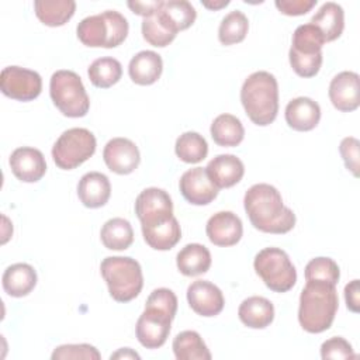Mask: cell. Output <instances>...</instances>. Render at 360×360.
I'll use <instances>...</instances> for the list:
<instances>
[{"mask_svg":"<svg viewBox=\"0 0 360 360\" xmlns=\"http://www.w3.org/2000/svg\"><path fill=\"white\" fill-rule=\"evenodd\" d=\"M340 278V270L338 263L330 257H315L305 266L307 281H325L336 285Z\"/></svg>","mask_w":360,"mask_h":360,"instance_id":"d590c367","label":"cell"},{"mask_svg":"<svg viewBox=\"0 0 360 360\" xmlns=\"http://www.w3.org/2000/svg\"><path fill=\"white\" fill-rule=\"evenodd\" d=\"M205 170L218 188H229L238 184L245 174L243 162L231 153L215 156L208 162Z\"/></svg>","mask_w":360,"mask_h":360,"instance_id":"ac0fdd59","label":"cell"},{"mask_svg":"<svg viewBox=\"0 0 360 360\" xmlns=\"http://www.w3.org/2000/svg\"><path fill=\"white\" fill-rule=\"evenodd\" d=\"M329 98L342 112L354 111L360 105V77L356 72L338 73L329 84Z\"/></svg>","mask_w":360,"mask_h":360,"instance_id":"2e32d148","label":"cell"},{"mask_svg":"<svg viewBox=\"0 0 360 360\" xmlns=\"http://www.w3.org/2000/svg\"><path fill=\"white\" fill-rule=\"evenodd\" d=\"M1 93L13 100L31 101L41 94L42 79L38 72L20 66H7L0 76Z\"/></svg>","mask_w":360,"mask_h":360,"instance_id":"9c48e42d","label":"cell"},{"mask_svg":"<svg viewBox=\"0 0 360 360\" xmlns=\"http://www.w3.org/2000/svg\"><path fill=\"white\" fill-rule=\"evenodd\" d=\"M205 233L211 243L221 248L236 245L243 235L240 218L232 211H219L210 217L205 225Z\"/></svg>","mask_w":360,"mask_h":360,"instance_id":"9a60e30c","label":"cell"},{"mask_svg":"<svg viewBox=\"0 0 360 360\" xmlns=\"http://www.w3.org/2000/svg\"><path fill=\"white\" fill-rule=\"evenodd\" d=\"M141 30H142L143 39L156 48L167 46L170 42H173V39L177 35L169 31L166 27H163L156 14L143 18Z\"/></svg>","mask_w":360,"mask_h":360,"instance_id":"8d00e7d4","label":"cell"},{"mask_svg":"<svg viewBox=\"0 0 360 360\" xmlns=\"http://www.w3.org/2000/svg\"><path fill=\"white\" fill-rule=\"evenodd\" d=\"M322 53L316 55H300L290 49L288 60L292 70L301 77H314L318 75L322 66Z\"/></svg>","mask_w":360,"mask_h":360,"instance_id":"74e56055","label":"cell"},{"mask_svg":"<svg viewBox=\"0 0 360 360\" xmlns=\"http://www.w3.org/2000/svg\"><path fill=\"white\" fill-rule=\"evenodd\" d=\"M187 302L190 308L201 316H215L225 305L222 291L207 280H195L187 288Z\"/></svg>","mask_w":360,"mask_h":360,"instance_id":"5bb4252c","label":"cell"},{"mask_svg":"<svg viewBox=\"0 0 360 360\" xmlns=\"http://www.w3.org/2000/svg\"><path fill=\"white\" fill-rule=\"evenodd\" d=\"M248 30V17L242 11L233 10L222 18L218 28V39L222 45H235L246 38Z\"/></svg>","mask_w":360,"mask_h":360,"instance_id":"e575fe53","label":"cell"},{"mask_svg":"<svg viewBox=\"0 0 360 360\" xmlns=\"http://www.w3.org/2000/svg\"><path fill=\"white\" fill-rule=\"evenodd\" d=\"M145 307L158 308V309L166 312L172 319H174L176 312H177V297L169 288H165V287L156 288L149 294Z\"/></svg>","mask_w":360,"mask_h":360,"instance_id":"60d3db41","label":"cell"},{"mask_svg":"<svg viewBox=\"0 0 360 360\" xmlns=\"http://www.w3.org/2000/svg\"><path fill=\"white\" fill-rule=\"evenodd\" d=\"M240 101L253 124L260 127L271 124L278 112V84L276 77L266 70L249 75L240 89Z\"/></svg>","mask_w":360,"mask_h":360,"instance_id":"3957f363","label":"cell"},{"mask_svg":"<svg viewBox=\"0 0 360 360\" xmlns=\"http://www.w3.org/2000/svg\"><path fill=\"white\" fill-rule=\"evenodd\" d=\"M35 15L48 27L65 25L76 11L73 0H37L34 1Z\"/></svg>","mask_w":360,"mask_h":360,"instance_id":"83f0119b","label":"cell"},{"mask_svg":"<svg viewBox=\"0 0 360 360\" xmlns=\"http://www.w3.org/2000/svg\"><path fill=\"white\" fill-rule=\"evenodd\" d=\"M103 159L111 172L117 174H129L139 166L141 153L131 139L118 136L105 143Z\"/></svg>","mask_w":360,"mask_h":360,"instance_id":"4fadbf2b","label":"cell"},{"mask_svg":"<svg viewBox=\"0 0 360 360\" xmlns=\"http://www.w3.org/2000/svg\"><path fill=\"white\" fill-rule=\"evenodd\" d=\"M321 357L323 360H343L354 359L356 353L353 352L352 345L346 339L340 336H333L321 345Z\"/></svg>","mask_w":360,"mask_h":360,"instance_id":"ab89813d","label":"cell"},{"mask_svg":"<svg viewBox=\"0 0 360 360\" xmlns=\"http://www.w3.org/2000/svg\"><path fill=\"white\" fill-rule=\"evenodd\" d=\"M163 70V60L153 51H141L132 56L128 65L131 80L139 86H149L159 80Z\"/></svg>","mask_w":360,"mask_h":360,"instance_id":"7402d4cb","label":"cell"},{"mask_svg":"<svg viewBox=\"0 0 360 360\" xmlns=\"http://www.w3.org/2000/svg\"><path fill=\"white\" fill-rule=\"evenodd\" d=\"M173 353L177 360H211V353L195 330H183L173 339Z\"/></svg>","mask_w":360,"mask_h":360,"instance_id":"f546056e","label":"cell"},{"mask_svg":"<svg viewBox=\"0 0 360 360\" xmlns=\"http://www.w3.org/2000/svg\"><path fill=\"white\" fill-rule=\"evenodd\" d=\"M135 214L141 226H152L173 217V202L167 191L158 187L142 190L135 200Z\"/></svg>","mask_w":360,"mask_h":360,"instance_id":"30bf717a","label":"cell"},{"mask_svg":"<svg viewBox=\"0 0 360 360\" xmlns=\"http://www.w3.org/2000/svg\"><path fill=\"white\" fill-rule=\"evenodd\" d=\"M339 152L345 162L347 170L353 173L354 177H359L360 167V142L354 136H346L339 145Z\"/></svg>","mask_w":360,"mask_h":360,"instance_id":"b9f144b4","label":"cell"},{"mask_svg":"<svg viewBox=\"0 0 360 360\" xmlns=\"http://www.w3.org/2000/svg\"><path fill=\"white\" fill-rule=\"evenodd\" d=\"M336 285L325 281H307L300 295L298 322L309 333H321L330 328L338 312Z\"/></svg>","mask_w":360,"mask_h":360,"instance_id":"7a4b0ae2","label":"cell"},{"mask_svg":"<svg viewBox=\"0 0 360 360\" xmlns=\"http://www.w3.org/2000/svg\"><path fill=\"white\" fill-rule=\"evenodd\" d=\"M110 359L111 360L112 359H136V360H139L141 356L136 352H134L132 349H129V347H122V349L117 350L115 353H112L110 356Z\"/></svg>","mask_w":360,"mask_h":360,"instance_id":"bcb514c9","label":"cell"},{"mask_svg":"<svg viewBox=\"0 0 360 360\" xmlns=\"http://www.w3.org/2000/svg\"><path fill=\"white\" fill-rule=\"evenodd\" d=\"M276 7L285 15H302L316 6V0H276Z\"/></svg>","mask_w":360,"mask_h":360,"instance_id":"7bdbcfd3","label":"cell"},{"mask_svg":"<svg viewBox=\"0 0 360 360\" xmlns=\"http://www.w3.org/2000/svg\"><path fill=\"white\" fill-rule=\"evenodd\" d=\"M174 152L186 163H198L208 155V143L202 135L194 131L181 134L176 139Z\"/></svg>","mask_w":360,"mask_h":360,"instance_id":"d6a6232c","label":"cell"},{"mask_svg":"<svg viewBox=\"0 0 360 360\" xmlns=\"http://www.w3.org/2000/svg\"><path fill=\"white\" fill-rule=\"evenodd\" d=\"M323 44L322 32L314 24L308 22L295 28L290 49L300 55H316L322 53Z\"/></svg>","mask_w":360,"mask_h":360,"instance_id":"836d02e7","label":"cell"},{"mask_svg":"<svg viewBox=\"0 0 360 360\" xmlns=\"http://www.w3.org/2000/svg\"><path fill=\"white\" fill-rule=\"evenodd\" d=\"M211 136L219 146H238L245 138V128L240 120L232 114H221L211 124Z\"/></svg>","mask_w":360,"mask_h":360,"instance_id":"f1b7e54d","label":"cell"},{"mask_svg":"<svg viewBox=\"0 0 360 360\" xmlns=\"http://www.w3.org/2000/svg\"><path fill=\"white\" fill-rule=\"evenodd\" d=\"M128 31L127 18L115 10L89 15L76 28L79 41L90 48H115L125 41Z\"/></svg>","mask_w":360,"mask_h":360,"instance_id":"5b68a950","label":"cell"},{"mask_svg":"<svg viewBox=\"0 0 360 360\" xmlns=\"http://www.w3.org/2000/svg\"><path fill=\"white\" fill-rule=\"evenodd\" d=\"M181 195L194 205H207L212 202L219 188L211 181L205 167H193L184 172L179 180Z\"/></svg>","mask_w":360,"mask_h":360,"instance_id":"7c38bea8","label":"cell"},{"mask_svg":"<svg viewBox=\"0 0 360 360\" xmlns=\"http://www.w3.org/2000/svg\"><path fill=\"white\" fill-rule=\"evenodd\" d=\"M156 15L163 27L177 34L194 24L197 11L194 6L186 0H167L163 1Z\"/></svg>","mask_w":360,"mask_h":360,"instance_id":"44dd1931","label":"cell"},{"mask_svg":"<svg viewBox=\"0 0 360 360\" xmlns=\"http://www.w3.org/2000/svg\"><path fill=\"white\" fill-rule=\"evenodd\" d=\"M100 273L108 292L117 302H129L143 287L141 264L129 256H108L100 264Z\"/></svg>","mask_w":360,"mask_h":360,"instance_id":"277c9868","label":"cell"},{"mask_svg":"<svg viewBox=\"0 0 360 360\" xmlns=\"http://www.w3.org/2000/svg\"><path fill=\"white\" fill-rule=\"evenodd\" d=\"M100 239L110 250H125L134 242V229L129 221L124 218H111L103 225Z\"/></svg>","mask_w":360,"mask_h":360,"instance_id":"4dcf8cb0","label":"cell"},{"mask_svg":"<svg viewBox=\"0 0 360 360\" xmlns=\"http://www.w3.org/2000/svg\"><path fill=\"white\" fill-rule=\"evenodd\" d=\"M111 195V184L105 174L89 172L82 176L77 184V197L87 208H100L105 205Z\"/></svg>","mask_w":360,"mask_h":360,"instance_id":"d6986e66","label":"cell"},{"mask_svg":"<svg viewBox=\"0 0 360 360\" xmlns=\"http://www.w3.org/2000/svg\"><path fill=\"white\" fill-rule=\"evenodd\" d=\"M96 136L86 128H70L63 131L52 146L55 165L62 170L79 167L96 152Z\"/></svg>","mask_w":360,"mask_h":360,"instance_id":"ba28073f","label":"cell"},{"mask_svg":"<svg viewBox=\"0 0 360 360\" xmlns=\"http://www.w3.org/2000/svg\"><path fill=\"white\" fill-rule=\"evenodd\" d=\"M176 264L181 274L194 277L204 274L211 267V253L200 243L186 245L176 256Z\"/></svg>","mask_w":360,"mask_h":360,"instance_id":"d4e9b609","label":"cell"},{"mask_svg":"<svg viewBox=\"0 0 360 360\" xmlns=\"http://www.w3.org/2000/svg\"><path fill=\"white\" fill-rule=\"evenodd\" d=\"M1 284L10 297H25L37 285V271L28 263H14L4 270Z\"/></svg>","mask_w":360,"mask_h":360,"instance_id":"603a6c76","label":"cell"},{"mask_svg":"<svg viewBox=\"0 0 360 360\" xmlns=\"http://www.w3.org/2000/svg\"><path fill=\"white\" fill-rule=\"evenodd\" d=\"M141 229L145 242L155 250H170L181 238V229L174 215L166 222L152 226H141Z\"/></svg>","mask_w":360,"mask_h":360,"instance_id":"4316f807","label":"cell"},{"mask_svg":"<svg viewBox=\"0 0 360 360\" xmlns=\"http://www.w3.org/2000/svg\"><path fill=\"white\" fill-rule=\"evenodd\" d=\"M284 115L290 128L307 132L318 125L321 120V107L309 97H297L288 101Z\"/></svg>","mask_w":360,"mask_h":360,"instance_id":"ffe728a7","label":"cell"},{"mask_svg":"<svg viewBox=\"0 0 360 360\" xmlns=\"http://www.w3.org/2000/svg\"><path fill=\"white\" fill-rule=\"evenodd\" d=\"M202 3V6L204 7H207V8H210V10H219V8H222V7H226L228 4H229V0H218V1H207V0H204V1H201Z\"/></svg>","mask_w":360,"mask_h":360,"instance_id":"7dc6e473","label":"cell"},{"mask_svg":"<svg viewBox=\"0 0 360 360\" xmlns=\"http://www.w3.org/2000/svg\"><path fill=\"white\" fill-rule=\"evenodd\" d=\"M345 301L349 311L357 314L360 311V283L359 280H352L345 287Z\"/></svg>","mask_w":360,"mask_h":360,"instance_id":"ee69618b","label":"cell"},{"mask_svg":"<svg viewBox=\"0 0 360 360\" xmlns=\"http://www.w3.org/2000/svg\"><path fill=\"white\" fill-rule=\"evenodd\" d=\"M49 94L65 117L80 118L89 112L90 98L80 76L73 70H56L49 80Z\"/></svg>","mask_w":360,"mask_h":360,"instance_id":"8992f818","label":"cell"},{"mask_svg":"<svg viewBox=\"0 0 360 360\" xmlns=\"http://www.w3.org/2000/svg\"><path fill=\"white\" fill-rule=\"evenodd\" d=\"M250 224L266 233H287L295 225V214L283 204L280 191L267 183L253 184L243 198Z\"/></svg>","mask_w":360,"mask_h":360,"instance_id":"6da1fadb","label":"cell"},{"mask_svg":"<svg viewBox=\"0 0 360 360\" xmlns=\"http://www.w3.org/2000/svg\"><path fill=\"white\" fill-rule=\"evenodd\" d=\"M172 318L153 307H145L135 326L138 342L146 349H158L163 346L170 333Z\"/></svg>","mask_w":360,"mask_h":360,"instance_id":"8fae6325","label":"cell"},{"mask_svg":"<svg viewBox=\"0 0 360 360\" xmlns=\"http://www.w3.org/2000/svg\"><path fill=\"white\" fill-rule=\"evenodd\" d=\"M311 24H314L322 32L325 42L335 41L343 32L345 11L338 3L326 1L311 18Z\"/></svg>","mask_w":360,"mask_h":360,"instance_id":"484cf974","label":"cell"},{"mask_svg":"<svg viewBox=\"0 0 360 360\" xmlns=\"http://www.w3.org/2000/svg\"><path fill=\"white\" fill-rule=\"evenodd\" d=\"M52 360H63V359H84V360H100L101 354L98 350L87 343H80V345H62L58 346L52 354Z\"/></svg>","mask_w":360,"mask_h":360,"instance_id":"f35d334b","label":"cell"},{"mask_svg":"<svg viewBox=\"0 0 360 360\" xmlns=\"http://www.w3.org/2000/svg\"><path fill=\"white\" fill-rule=\"evenodd\" d=\"M163 4V0H153V1H128L127 6L131 8L134 14H138L143 18L150 17L158 13L160 6Z\"/></svg>","mask_w":360,"mask_h":360,"instance_id":"f6af8a7d","label":"cell"},{"mask_svg":"<svg viewBox=\"0 0 360 360\" xmlns=\"http://www.w3.org/2000/svg\"><path fill=\"white\" fill-rule=\"evenodd\" d=\"M256 274L274 292H287L297 281V270L288 255L280 248H264L253 262Z\"/></svg>","mask_w":360,"mask_h":360,"instance_id":"52a82bcc","label":"cell"},{"mask_svg":"<svg viewBox=\"0 0 360 360\" xmlns=\"http://www.w3.org/2000/svg\"><path fill=\"white\" fill-rule=\"evenodd\" d=\"M87 75L93 86L98 89H108L120 82L122 76V66L115 58L104 56L96 59L89 66Z\"/></svg>","mask_w":360,"mask_h":360,"instance_id":"1f68e13d","label":"cell"},{"mask_svg":"<svg viewBox=\"0 0 360 360\" xmlns=\"http://www.w3.org/2000/svg\"><path fill=\"white\" fill-rule=\"evenodd\" d=\"M240 322L252 329H264L274 319V307L270 300L259 295L243 300L238 309Z\"/></svg>","mask_w":360,"mask_h":360,"instance_id":"cb8c5ba5","label":"cell"},{"mask_svg":"<svg viewBox=\"0 0 360 360\" xmlns=\"http://www.w3.org/2000/svg\"><path fill=\"white\" fill-rule=\"evenodd\" d=\"M13 174L24 183H35L46 173V162L41 150L31 146H21L10 155Z\"/></svg>","mask_w":360,"mask_h":360,"instance_id":"e0dca14e","label":"cell"}]
</instances>
